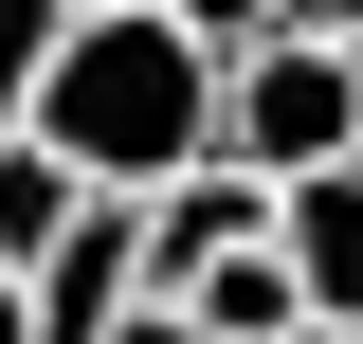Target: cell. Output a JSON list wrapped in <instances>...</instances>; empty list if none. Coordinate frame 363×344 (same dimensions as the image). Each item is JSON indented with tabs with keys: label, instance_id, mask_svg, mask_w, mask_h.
<instances>
[{
	"label": "cell",
	"instance_id": "obj_1",
	"mask_svg": "<svg viewBox=\"0 0 363 344\" xmlns=\"http://www.w3.org/2000/svg\"><path fill=\"white\" fill-rule=\"evenodd\" d=\"M37 164H73L91 200H164V181L218 164V55L182 37V18H73L37 73Z\"/></svg>",
	"mask_w": 363,
	"mask_h": 344
},
{
	"label": "cell",
	"instance_id": "obj_2",
	"mask_svg": "<svg viewBox=\"0 0 363 344\" xmlns=\"http://www.w3.org/2000/svg\"><path fill=\"white\" fill-rule=\"evenodd\" d=\"M218 164L255 181V200L363 164V55H345V37H272V55H236V73H218Z\"/></svg>",
	"mask_w": 363,
	"mask_h": 344
},
{
	"label": "cell",
	"instance_id": "obj_3",
	"mask_svg": "<svg viewBox=\"0 0 363 344\" xmlns=\"http://www.w3.org/2000/svg\"><path fill=\"white\" fill-rule=\"evenodd\" d=\"M128 308H145V200H91L37 272V344H109Z\"/></svg>",
	"mask_w": 363,
	"mask_h": 344
},
{
	"label": "cell",
	"instance_id": "obj_4",
	"mask_svg": "<svg viewBox=\"0 0 363 344\" xmlns=\"http://www.w3.org/2000/svg\"><path fill=\"white\" fill-rule=\"evenodd\" d=\"M255 236H272V200H255V181H236V164H200V181H164V200H145V290H200V272H236V254H255Z\"/></svg>",
	"mask_w": 363,
	"mask_h": 344
},
{
	"label": "cell",
	"instance_id": "obj_5",
	"mask_svg": "<svg viewBox=\"0 0 363 344\" xmlns=\"http://www.w3.org/2000/svg\"><path fill=\"white\" fill-rule=\"evenodd\" d=\"M272 254H291V290H309V326H363V164L291 181V200H272Z\"/></svg>",
	"mask_w": 363,
	"mask_h": 344
},
{
	"label": "cell",
	"instance_id": "obj_6",
	"mask_svg": "<svg viewBox=\"0 0 363 344\" xmlns=\"http://www.w3.org/2000/svg\"><path fill=\"white\" fill-rule=\"evenodd\" d=\"M73 217H91V181H73V164H37V145H0V290H37Z\"/></svg>",
	"mask_w": 363,
	"mask_h": 344
},
{
	"label": "cell",
	"instance_id": "obj_7",
	"mask_svg": "<svg viewBox=\"0 0 363 344\" xmlns=\"http://www.w3.org/2000/svg\"><path fill=\"white\" fill-rule=\"evenodd\" d=\"M73 37V0H0V145H37V73Z\"/></svg>",
	"mask_w": 363,
	"mask_h": 344
},
{
	"label": "cell",
	"instance_id": "obj_8",
	"mask_svg": "<svg viewBox=\"0 0 363 344\" xmlns=\"http://www.w3.org/2000/svg\"><path fill=\"white\" fill-rule=\"evenodd\" d=\"M145 18H182V37L218 55V73H236V55H272V37H291V18H272V0H145Z\"/></svg>",
	"mask_w": 363,
	"mask_h": 344
},
{
	"label": "cell",
	"instance_id": "obj_9",
	"mask_svg": "<svg viewBox=\"0 0 363 344\" xmlns=\"http://www.w3.org/2000/svg\"><path fill=\"white\" fill-rule=\"evenodd\" d=\"M272 18H291V37H345V55H363V0H272Z\"/></svg>",
	"mask_w": 363,
	"mask_h": 344
},
{
	"label": "cell",
	"instance_id": "obj_10",
	"mask_svg": "<svg viewBox=\"0 0 363 344\" xmlns=\"http://www.w3.org/2000/svg\"><path fill=\"white\" fill-rule=\"evenodd\" d=\"M0 344H37V290H0Z\"/></svg>",
	"mask_w": 363,
	"mask_h": 344
},
{
	"label": "cell",
	"instance_id": "obj_11",
	"mask_svg": "<svg viewBox=\"0 0 363 344\" xmlns=\"http://www.w3.org/2000/svg\"><path fill=\"white\" fill-rule=\"evenodd\" d=\"M73 18H128V0H73Z\"/></svg>",
	"mask_w": 363,
	"mask_h": 344
},
{
	"label": "cell",
	"instance_id": "obj_12",
	"mask_svg": "<svg viewBox=\"0 0 363 344\" xmlns=\"http://www.w3.org/2000/svg\"><path fill=\"white\" fill-rule=\"evenodd\" d=\"M309 344H363V326H309Z\"/></svg>",
	"mask_w": 363,
	"mask_h": 344
}]
</instances>
